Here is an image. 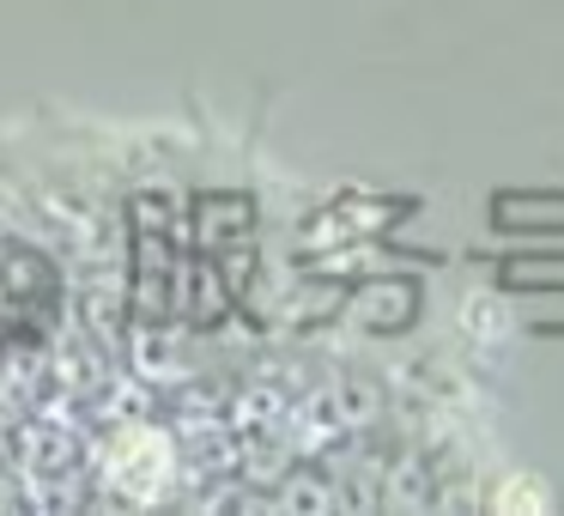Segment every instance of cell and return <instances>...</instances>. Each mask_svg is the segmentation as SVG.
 Wrapping results in <instances>:
<instances>
[{"label":"cell","instance_id":"obj_1","mask_svg":"<svg viewBox=\"0 0 564 516\" xmlns=\"http://www.w3.org/2000/svg\"><path fill=\"white\" fill-rule=\"evenodd\" d=\"M62 310V280L31 244L0 237V341L43 334Z\"/></svg>","mask_w":564,"mask_h":516},{"label":"cell","instance_id":"obj_2","mask_svg":"<svg viewBox=\"0 0 564 516\" xmlns=\"http://www.w3.org/2000/svg\"><path fill=\"white\" fill-rule=\"evenodd\" d=\"M110 480L128 498H159L164 480H171V438L152 426H128L110 443Z\"/></svg>","mask_w":564,"mask_h":516},{"label":"cell","instance_id":"obj_3","mask_svg":"<svg viewBox=\"0 0 564 516\" xmlns=\"http://www.w3.org/2000/svg\"><path fill=\"white\" fill-rule=\"evenodd\" d=\"M503 504H540V492H534V486H522V480H516V486L503 492Z\"/></svg>","mask_w":564,"mask_h":516}]
</instances>
